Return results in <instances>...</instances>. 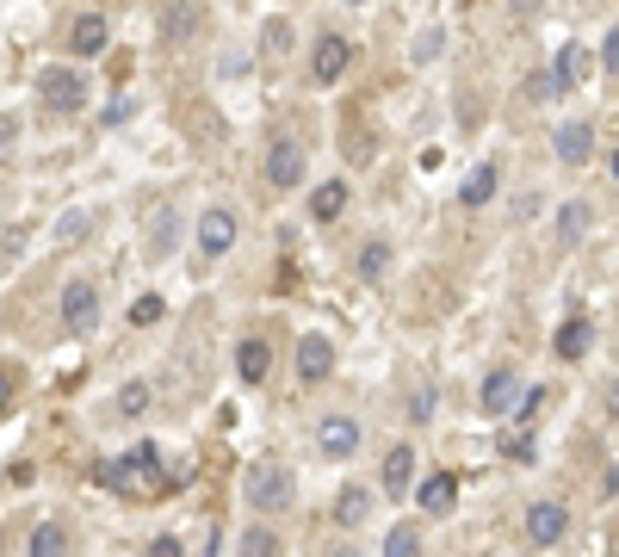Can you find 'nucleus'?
Here are the masks:
<instances>
[{
    "label": "nucleus",
    "mask_w": 619,
    "mask_h": 557,
    "mask_svg": "<svg viewBox=\"0 0 619 557\" xmlns=\"http://www.w3.org/2000/svg\"><path fill=\"white\" fill-rule=\"evenodd\" d=\"M477 409H484L489 422H496V415H514V409H521V372H514V365H496V372L484 378Z\"/></svg>",
    "instance_id": "obj_8"
},
{
    "label": "nucleus",
    "mask_w": 619,
    "mask_h": 557,
    "mask_svg": "<svg viewBox=\"0 0 619 557\" xmlns=\"http://www.w3.org/2000/svg\"><path fill=\"white\" fill-rule=\"evenodd\" d=\"M588 217H595V205L588 198H570L558 211V249H576L582 235H588Z\"/></svg>",
    "instance_id": "obj_18"
},
{
    "label": "nucleus",
    "mask_w": 619,
    "mask_h": 557,
    "mask_svg": "<svg viewBox=\"0 0 619 557\" xmlns=\"http://www.w3.org/2000/svg\"><path fill=\"white\" fill-rule=\"evenodd\" d=\"M514 464H533V434H508V446H502Z\"/></svg>",
    "instance_id": "obj_34"
},
{
    "label": "nucleus",
    "mask_w": 619,
    "mask_h": 557,
    "mask_svg": "<svg viewBox=\"0 0 619 557\" xmlns=\"http://www.w3.org/2000/svg\"><path fill=\"white\" fill-rule=\"evenodd\" d=\"M161 316H168V304H161V298H155V291H143V298H136V304H131V323H136V328L161 323Z\"/></svg>",
    "instance_id": "obj_30"
},
{
    "label": "nucleus",
    "mask_w": 619,
    "mask_h": 557,
    "mask_svg": "<svg viewBox=\"0 0 619 557\" xmlns=\"http://www.w3.org/2000/svg\"><path fill=\"white\" fill-rule=\"evenodd\" d=\"M136 557H186V545H180L174 533H161V538H149V545H143Z\"/></svg>",
    "instance_id": "obj_33"
},
{
    "label": "nucleus",
    "mask_w": 619,
    "mask_h": 557,
    "mask_svg": "<svg viewBox=\"0 0 619 557\" xmlns=\"http://www.w3.org/2000/svg\"><path fill=\"white\" fill-rule=\"evenodd\" d=\"M25 557H69V526H62V520H44V526H32V545H25Z\"/></svg>",
    "instance_id": "obj_22"
},
{
    "label": "nucleus",
    "mask_w": 619,
    "mask_h": 557,
    "mask_svg": "<svg viewBox=\"0 0 619 557\" xmlns=\"http://www.w3.org/2000/svg\"><path fill=\"white\" fill-rule=\"evenodd\" d=\"M94 483L99 489H118V496H136V501L161 496V489H168V477H161V446L143 440V446H131V452H118V459H99Z\"/></svg>",
    "instance_id": "obj_1"
},
{
    "label": "nucleus",
    "mask_w": 619,
    "mask_h": 557,
    "mask_svg": "<svg viewBox=\"0 0 619 557\" xmlns=\"http://www.w3.org/2000/svg\"><path fill=\"white\" fill-rule=\"evenodd\" d=\"M378 483H385L390 501H403L409 489H415V446H390L385 452V471H378Z\"/></svg>",
    "instance_id": "obj_12"
},
{
    "label": "nucleus",
    "mask_w": 619,
    "mask_h": 557,
    "mask_svg": "<svg viewBox=\"0 0 619 557\" xmlns=\"http://www.w3.org/2000/svg\"><path fill=\"white\" fill-rule=\"evenodd\" d=\"M563 533H570V508H563V501H533V508H526V538H533L539 552H551Z\"/></svg>",
    "instance_id": "obj_9"
},
{
    "label": "nucleus",
    "mask_w": 619,
    "mask_h": 557,
    "mask_svg": "<svg viewBox=\"0 0 619 557\" xmlns=\"http://www.w3.org/2000/svg\"><path fill=\"white\" fill-rule=\"evenodd\" d=\"M551 149H558V161H570V168H582V161L595 155V124H582V118H570V124H558V136H551Z\"/></svg>",
    "instance_id": "obj_13"
},
{
    "label": "nucleus",
    "mask_w": 619,
    "mask_h": 557,
    "mask_svg": "<svg viewBox=\"0 0 619 557\" xmlns=\"http://www.w3.org/2000/svg\"><path fill=\"white\" fill-rule=\"evenodd\" d=\"M496 186H502V173H496V161H484V168H471L459 205H489V198H496Z\"/></svg>",
    "instance_id": "obj_23"
},
{
    "label": "nucleus",
    "mask_w": 619,
    "mask_h": 557,
    "mask_svg": "<svg viewBox=\"0 0 619 557\" xmlns=\"http://www.w3.org/2000/svg\"><path fill=\"white\" fill-rule=\"evenodd\" d=\"M588 62H595V50H588V44H563V50H558V69H551V87H558V94L582 87V81H588Z\"/></svg>",
    "instance_id": "obj_15"
},
{
    "label": "nucleus",
    "mask_w": 619,
    "mask_h": 557,
    "mask_svg": "<svg viewBox=\"0 0 619 557\" xmlns=\"http://www.w3.org/2000/svg\"><path fill=\"white\" fill-rule=\"evenodd\" d=\"M94 323H99V286L94 279H69V286H62V328H69V335H87Z\"/></svg>",
    "instance_id": "obj_5"
},
{
    "label": "nucleus",
    "mask_w": 619,
    "mask_h": 557,
    "mask_svg": "<svg viewBox=\"0 0 619 557\" xmlns=\"http://www.w3.org/2000/svg\"><path fill=\"white\" fill-rule=\"evenodd\" d=\"M174 242H180V211H174V205H161L155 223H149V261H168Z\"/></svg>",
    "instance_id": "obj_19"
},
{
    "label": "nucleus",
    "mask_w": 619,
    "mask_h": 557,
    "mask_svg": "<svg viewBox=\"0 0 619 557\" xmlns=\"http://www.w3.org/2000/svg\"><path fill=\"white\" fill-rule=\"evenodd\" d=\"M409 415H415V422H427V415H434V390H415V403H409Z\"/></svg>",
    "instance_id": "obj_36"
},
{
    "label": "nucleus",
    "mask_w": 619,
    "mask_h": 557,
    "mask_svg": "<svg viewBox=\"0 0 619 557\" xmlns=\"http://www.w3.org/2000/svg\"><path fill=\"white\" fill-rule=\"evenodd\" d=\"M230 249H235V211L230 205L198 211V254H205V261H223Z\"/></svg>",
    "instance_id": "obj_7"
},
{
    "label": "nucleus",
    "mask_w": 619,
    "mask_h": 557,
    "mask_svg": "<svg viewBox=\"0 0 619 557\" xmlns=\"http://www.w3.org/2000/svg\"><path fill=\"white\" fill-rule=\"evenodd\" d=\"M87 217H94V211H87V205H75V211L57 223V242H75V235H87Z\"/></svg>",
    "instance_id": "obj_32"
},
{
    "label": "nucleus",
    "mask_w": 619,
    "mask_h": 557,
    "mask_svg": "<svg viewBox=\"0 0 619 557\" xmlns=\"http://www.w3.org/2000/svg\"><path fill=\"white\" fill-rule=\"evenodd\" d=\"M7 409H13V378L0 372V415H7Z\"/></svg>",
    "instance_id": "obj_37"
},
{
    "label": "nucleus",
    "mask_w": 619,
    "mask_h": 557,
    "mask_svg": "<svg viewBox=\"0 0 619 557\" xmlns=\"http://www.w3.org/2000/svg\"><path fill=\"white\" fill-rule=\"evenodd\" d=\"M38 94H44L50 112H81V106H87V75H81V69H44Z\"/></svg>",
    "instance_id": "obj_3"
},
{
    "label": "nucleus",
    "mask_w": 619,
    "mask_h": 557,
    "mask_svg": "<svg viewBox=\"0 0 619 557\" xmlns=\"http://www.w3.org/2000/svg\"><path fill=\"white\" fill-rule=\"evenodd\" d=\"M149 403H155V397H149V385H143V378H131V385L118 390V415H131V422H136Z\"/></svg>",
    "instance_id": "obj_29"
},
{
    "label": "nucleus",
    "mask_w": 619,
    "mask_h": 557,
    "mask_svg": "<svg viewBox=\"0 0 619 557\" xmlns=\"http://www.w3.org/2000/svg\"><path fill=\"white\" fill-rule=\"evenodd\" d=\"M360 440H366V427L353 422V415H341V409L316 422V452H323V459H353Z\"/></svg>",
    "instance_id": "obj_4"
},
{
    "label": "nucleus",
    "mask_w": 619,
    "mask_h": 557,
    "mask_svg": "<svg viewBox=\"0 0 619 557\" xmlns=\"http://www.w3.org/2000/svg\"><path fill=\"white\" fill-rule=\"evenodd\" d=\"M348 62H353L348 38H341V32H323V38H316V57H310V75L323 81V87H335V81L348 75Z\"/></svg>",
    "instance_id": "obj_11"
},
{
    "label": "nucleus",
    "mask_w": 619,
    "mask_h": 557,
    "mask_svg": "<svg viewBox=\"0 0 619 557\" xmlns=\"http://www.w3.org/2000/svg\"><path fill=\"white\" fill-rule=\"evenodd\" d=\"M335 372V341L329 335H304L298 341V385H329Z\"/></svg>",
    "instance_id": "obj_10"
},
{
    "label": "nucleus",
    "mask_w": 619,
    "mask_h": 557,
    "mask_svg": "<svg viewBox=\"0 0 619 557\" xmlns=\"http://www.w3.org/2000/svg\"><path fill=\"white\" fill-rule=\"evenodd\" d=\"M385 273H390V242H366V249H360V279L378 286Z\"/></svg>",
    "instance_id": "obj_27"
},
{
    "label": "nucleus",
    "mask_w": 619,
    "mask_h": 557,
    "mask_svg": "<svg viewBox=\"0 0 619 557\" xmlns=\"http://www.w3.org/2000/svg\"><path fill=\"white\" fill-rule=\"evenodd\" d=\"M614 180H619V149H614Z\"/></svg>",
    "instance_id": "obj_39"
},
{
    "label": "nucleus",
    "mask_w": 619,
    "mask_h": 557,
    "mask_svg": "<svg viewBox=\"0 0 619 557\" xmlns=\"http://www.w3.org/2000/svg\"><path fill=\"white\" fill-rule=\"evenodd\" d=\"M242 557H279V533L272 526H248L242 533Z\"/></svg>",
    "instance_id": "obj_28"
},
{
    "label": "nucleus",
    "mask_w": 619,
    "mask_h": 557,
    "mask_svg": "<svg viewBox=\"0 0 619 557\" xmlns=\"http://www.w3.org/2000/svg\"><path fill=\"white\" fill-rule=\"evenodd\" d=\"M372 514V489H360V483H348L341 496H335V520L341 526H360V520Z\"/></svg>",
    "instance_id": "obj_24"
},
{
    "label": "nucleus",
    "mask_w": 619,
    "mask_h": 557,
    "mask_svg": "<svg viewBox=\"0 0 619 557\" xmlns=\"http://www.w3.org/2000/svg\"><path fill=\"white\" fill-rule=\"evenodd\" d=\"M198 25H205L198 7H168V13H161V32H168V38H193Z\"/></svg>",
    "instance_id": "obj_25"
},
{
    "label": "nucleus",
    "mask_w": 619,
    "mask_h": 557,
    "mask_svg": "<svg viewBox=\"0 0 619 557\" xmlns=\"http://www.w3.org/2000/svg\"><path fill=\"white\" fill-rule=\"evenodd\" d=\"M341 211H348V180H323V186L310 193V217H316V223H335Z\"/></svg>",
    "instance_id": "obj_20"
},
{
    "label": "nucleus",
    "mask_w": 619,
    "mask_h": 557,
    "mask_svg": "<svg viewBox=\"0 0 619 557\" xmlns=\"http://www.w3.org/2000/svg\"><path fill=\"white\" fill-rule=\"evenodd\" d=\"M304 168H310V155H304L298 136H279L267 149V186H279V193H291V186L304 180Z\"/></svg>",
    "instance_id": "obj_6"
},
{
    "label": "nucleus",
    "mask_w": 619,
    "mask_h": 557,
    "mask_svg": "<svg viewBox=\"0 0 619 557\" xmlns=\"http://www.w3.org/2000/svg\"><path fill=\"white\" fill-rule=\"evenodd\" d=\"M600 69H614V75H619V25L607 32V44H600Z\"/></svg>",
    "instance_id": "obj_35"
},
{
    "label": "nucleus",
    "mask_w": 619,
    "mask_h": 557,
    "mask_svg": "<svg viewBox=\"0 0 619 557\" xmlns=\"http://www.w3.org/2000/svg\"><path fill=\"white\" fill-rule=\"evenodd\" d=\"M539 409H545V390H521V409H514V422H521V434L533 422H539Z\"/></svg>",
    "instance_id": "obj_31"
},
{
    "label": "nucleus",
    "mask_w": 619,
    "mask_h": 557,
    "mask_svg": "<svg viewBox=\"0 0 619 557\" xmlns=\"http://www.w3.org/2000/svg\"><path fill=\"white\" fill-rule=\"evenodd\" d=\"M422 552V526L415 520H403V526H390V538H385V557H415Z\"/></svg>",
    "instance_id": "obj_26"
},
{
    "label": "nucleus",
    "mask_w": 619,
    "mask_h": 557,
    "mask_svg": "<svg viewBox=\"0 0 619 557\" xmlns=\"http://www.w3.org/2000/svg\"><path fill=\"white\" fill-rule=\"evenodd\" d=\"M415 501H422V514H452V501H459V477L452 471H434V477H422V489H415Z\"/></svg>",
    "instance_id": "obj_16"
},
{
    "label": "nucleus",
    "mask_w": 619,
    "mask_h": 557,
    "mask_svg": "<svg viewBox=\"0 0 619 557\" xmlns=\"http://www.w3.org/2000/svg\"><path fill=\"white\" fill-rule=\"evenodd\" d=\"M607 415H614V422H619V378H614V385H607Z\"/></svg>",
    "instance_id": "obj_38"
},
{
    "label": "nucleus",
    "mask_w": 619,
    "mask_h": 557,
    "mask_svg": "<svg viewBox=\"0 0 619 557\" xmlns=\"http://www.w3.org/2000/svg\"><path fill=\"white\" fill-rule=\"evenodd\" d=\"M106 38H112L106 13H75V25H69V50H75V57H99Z\"/></svg>",
    "instance_id": "obj_14"
},
{
    "label": "nucleus",
    "mask_w": 619,
    "mask_h": 557,
    "mask_svg": "<svg viewBox=\"0 0 619 557\" xmlns=\"http://www.w3.org/2000/svg\"><path fill=\"white\" fill-rule=\"evenodd\" d=\"M267 365H272L267 335H248V341L235 347V372H242V385H260V378H267Z\"/></svg>",
    "instance_id": "obj_17"
},
{
    "label": "nucleus",
    "mask_w": 619,
    "mask_h": 557,
    "mask_svg": "<svg viewBox=\"0 0 619 557\" xmlns=\"http://www.w3.org/2000/svg\"><path fill=\"white\" fill-rule=\"evenodd\" d=\"M588 341H595V328H588V316H570V323L558 328V341H551V353H558V360H582V353H588Z\"/></svg>",
    "instance_id": "obj_21"
},
{
    "label": "nucleus",
    "mask_w": 619,
    "mask_h": 557,
    "mask_svg": "<svg viewBox=\"0 0 619 557\" xmlns=\"http://www.w3.org/2000/svg\"><path fill=\"white\" fill-rule=\"evenodd\" d=\"M242 501L260 508V514H286L291 501H298V477H291L279 459H254L242 471Z\"/></svg>",
    "instance_id": "obj_2"
}]
</instances>
